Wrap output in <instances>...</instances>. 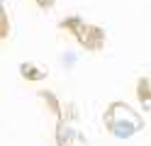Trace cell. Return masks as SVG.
Segmentation results:
<instances>
[{
	"instance_id": "8992f818",
	"label": "cell",
	"mask_w": 151,
	"mask_h": 146,
	"mask_svg": "<svg viewBox=\"0 0 151 146\" xmlns=\"http://www.w3.org/2000/svg\"><path fill=\"white\" fill-rule=\"evenodd\" d=\"M39 97L46 102V107H49V110H51V112L61 119V117H63V112H61V102H59V97H56L54 93H49V90H39Z\"/></svg>"
},
{
	"instance_id": "ba28073f",
	"label": "cell",
	"mask_w": 151,
	"mask_h": 146,
	"mask_svg": "<svg viewBox=\"0 0 151 146\" xmlns=\"http://www.w3.org/2000/svg\"><path fill=\"white\" fill-rule=\"evenodd\" d=\"M34 3H37V5H39L42 10H51V7L56 5V0H34Z\"/></svg>"
},
{
	"instance_id": "6da1fadb",
	"label": "cell",
	"mask_w": 151,
	"mask_h": 146,
	"mask_svg": "<svg viewBox=\"0 0 151 146\" xmlns=\"http://www.w3.org/2000/svg\"><path fill=\"white\" fill-rule=\"evenodd\" d=\"M105 127L112 136L117 139H132L137 132L144 129V119L141 114L134 112L127 102H112L107 110H105Z\"/></svg>"
},
{
	"instance_id": "277c9868",
	"label": "cell",
	"mask_w": 151,
	"mask_h": 146,
	"mask_svg": "<svg viewBox=\"0 0 151 146\" xmlns=\"http://www.w3.org/2000/svg\"><path fill=\"white\" fill-rule=\"evenodd\" d=\"M20 76L24 78V81H29V83H37V81H44L46 78V71L39 68V66H34L32 61H27V63L20 66Z\"/></svg>"
},
{
	"instance_id": "52a82bcc",
	"label": "cell",
	"mask_w": 151,
	"mask_h": 146,
	"mask_svg": "<svg viewBox=\"0 0 151 146\" xmlns=\"http://www.w3.org/2000/svg\"><path fill=\"white\" fill-rule=\"evenodd\" d=\"M10 37V17H7V10H5V0H0V42Z\"/></svg>"
},
{
	"instance_id": "3957f363",
	"label": "cell",
	"mask_w": 151,
	"mask_h": 146,
	"mask_svg": "<svg viewBox=\"0 0 151 146\" xmlns=\"http://www.w3.org/2000/svg\"><path fill=\"white\" fill-rule=\"evenodd\" d=\"M73 139H76L73 129L68 127V122L61 117V119L56 122V146H73Z\"/></svg>"
},
{
	"instance_id": "5b68a950",
	"label": "cell",
	"mask_w": 151,
	"mask_h": 146,
	"mask_svg": "<svg viewBox=\"0 0 151 146\" xmlns=\"http://www.w3.org/2000/svg\"><path fill=\"white\" fill-rule=\"evenodd\" d=\"M137 97H139V102L144 105L146 110H151V83L146 78H139L137 81Z\"/></svg>"
},
{
	"instance_id": "7a4b0ae2",
	"label": "cell",
	"mask_w": 151,
	"mask_h": 146,
	"mask_svg": "<svg viewBox=\"0 0 151 146\" xmlns=\"http://www.w3.org/2000/svg\"><path fill=\"white\" fill-rule=\"evenodd\" d=\"M59 27L66 29V32H71L86 51H100V49L105 46V29L98 27V24H88L86 19L78 17V15L63 17L59 22Z\"/></svg>"
}]
</instances>
